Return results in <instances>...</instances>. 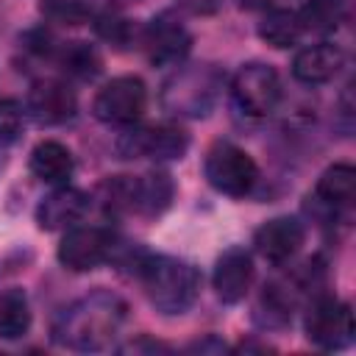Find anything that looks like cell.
<instances>
[{"mask_svg":"<svg viewBox=\"0 0 356 356\" xmlns=\"http://www.w3.org/2000/svg\"><path fill=\"white\" fill-rule=\"evenodd\" d=\"M239 8H248V11H256V8H267L273 0H236Z\"/></svg>","mask_w":356,"mask_h":356,"instance_id":"cell-27","label":"cell"},{"mask_svg":"<svg viewBox=\"0 0 356 356\" xmlns=\"http://www.w3.org/2000/svg\"><path fill=\"white\" fill-rule=\"evenodd\" d=\"M58 61H61L64 72L78 75V78H95L100 72V56L86 42H70V44H64Z\"/></svg>","mask_w":356,"mask_h":356,"instance_id":"cell-22","label":"cell"},{"mask_svg":"<svg viewBox=\"0 0 356 356\" xmlns=\"http://www.w3.org/2000/svg\"><path fill=\"white\" fill-rule=\"evenodd\" d=\"M25 125V108L22 103L6 97L0 100V142H14L22 134Z\"/></svg>","mask_w":356,"mask_h":356,"instance_id":"cell-23","label":"cell"},{"mask_svg":"<svg viewBox=\"0 0 356 356\" xmlns=\"http://www.w3.org/2000/svg\"><path fill=\"white\" fill-rule=\"evenodd\" d=\"M314 195L328 209H345L356 197V170L350 164H331L317 178Z\"/></svg>","mask_w":356,"mask_h":356,"instance_id":"cell-17","label":"cell"},{"mask_svg":"<svg viewBox=\"0 0 356 356\" xmlns=\"http://www.w3.org/2000/svg\"><path fill=\"white\" fill-rule=\"evenodd\" d=\"M145 106H147V89H145L142 78H136V75H117V78H111L95 95L92 111L106 125L128 128V125L142 120Z\"/></svg>","mask_w":356,"mask_h":356,"instance_id":"cell-7","label":"cell"},{"mask_svg":"<svg viewBox=\"0 0 356 356\" xmlns=\"http://www.w3.org/2000/svg\"><path fill=\"white\" fill-rule=\"evenodd\" d=\"M209 348H214V350H225V345L217 342L214 337H209L206 342H195V345H189V350H209Z\"/></svg>","mask_w":356,"mask_h":356,"instance_id":"cell-26","label":"cell"},{"mask_svg":"<svg viewBox=\"0 0 356 356\" xmlns=\"http://www.w3.org/2000/svg\"><path fill=\"white\" fill-rule=\"evenodd\" d=\"M128 317V306L114 292H92L67 306L56 325L53 339L70 350L97 353L114 345Z\"/></svg>","mask_w":356,"mask_h":356,"instance_id":"cell-1","label":"cell"},{"mask_svg":"<svg viewBox=\"0 0 356 356\" xmlns=\"http://www.w3.org/2000/svg\"><path fill=\"white\" fill-rule=\"evenodd\" d=\"M28 167H31V175L36 181H42L47 186H64L72 178L75 159H72L67 145H61L56 139H44L31 150Z\"/></svg>","mask_w":356,"mask_h":356,"instance_id":"cell-16","label":"cell"},{"mask_svg":"<svg viewBox=\"0 0 356 356\" xmlns=\"http://www.w3.org/2000/svg\"><path fill=\"white\" fill-rule=\"evenodd\" d=\"M95 28H97V33H100L103 39L117 42V44L128 42V33H131V22H128V19H122V17H114V14L100 17Z\"/></svg>","mask_w":356,"mask_h":356,"instance_id":"cell-24","label":"cell"},{"mask_svg":"<svg viewBox=\"0 0 356 356\" xmlns=\"http://www.w3.org/2000/svg\"><path fill=\"white\" fill-rule=\"evenodd\" d=\"M203 175L217 192H222L228 197H245L256 186L259 167H256L253 156L245 153L242 147H236L231 142H217L206 153Z\"/></svg>","mask_w":356,"mask_h":356,"instance_id":"cell-4","label":"cell"},{"mask_svg":"<svg viewBox=\"0 0 356 356\" xmlns=\"http://www.w3.org/2000/svg\"><path fill=\"white\" fill-rule=\"evenodd\" d=\"M220 3H222V0H178L181 8H186L189 14H197V17L217 14V11H220Z\"/></svg>","mask_w":356,"mask_h":356,"instance_id":"cell-25","label":"cell"},{"mask_svg":"<svg viewBox=\"0 0 356 356\" xmlns=\"http://www.w3.org/2000/svg\"><path fill=\"white\" fill-rule=\"evenodd\" d=\"M117 153L122 159H156V161H178L189 147V136L170 122L131 128L117 139Z\"/></svg>","mask_w":356,"mask_h":356,"instance_id":"cell-8","label":"cell"},{"mask_svg":"<svg viewBox=\"0 0 356 356\" xmlns=\"http://www.w3.org/2000/svg\"><path fill=\"white\" fill-rule=\"evenodd\" d=\"M303 31L328 33L337 31L345 19V0H306V6L298 11Z\"/></svg>","mask_w":356,"mask_h":356,"instance_id":"cell-21","label":"cell"},{"mask_svg":"<svg viewBox=\"0 0 356 356\" xmlns=\"http://www.w3.org/2000/svg\"><path fill=\"white\" fill-rule=\"evenodd\" d=\"M303 331L306 339L323 350H342L353 342V314L350 306L331 298L320 295L312 300L306 317H303Z\"/></svg>","mask_w":356,"mask_h":356,"instance_id":"cell-6","label":"cell"},{"mask_svg":"<svg viewBox=\"0 0 356 356\" xmlns=\"http://www.w3.org/2000/svg\"><path fill=\"white\" fill-rule=\"evenodd\" d=\"M31 331V303L25 289L8 286L0 292V339H22Z\"/></svg>","mask_w":356,"mask_h":356,"instance_id":"cell-18","label":"cell"},{"mask_svg":"<svg viewBox=\"0 0 356 356\" xmlns=\"http://www.w3.org/2000/svg\"><path fill=\"white\" fill-rule=\"evenodd\" d=\"M142 44H145L147 61L153 67H178V64H184V58L192 47V36L184 28V22H178L175 14L164 11L147 22V28L142 33Z\"/></svg>","mask_w":356,"mask_h":356,"instance_id":"cell-10","label":"cell"},{"mask_svg":"<svg viewBox=\"0 0 356 356\" xmlns=\"http://www.w3.org/2000/svg\"><path fill=\"white\" fill-rule=\"evenodd\" d=\"M175 186L167 172H145L136 175V211L156 217L172 203Z\"/></svg>","mask_w":356,"mask_h":356,"instance_id":"cell-20","label":"cell"},{"mask_svg":"<svg viewBox=\"0 0 356 356\" xmlns=\"http://www.w3.org/2000/svg\"><path fill=\"white\" fill-rule=\"evenodd\" d=\"M86 211H89V195L64 184V186H53V192L39 200L36 222H39L42 231L72 228Z\"/></svg>","mask_w":356,"mask_h":356,"instance_id":"cell-14","label":"cell"},{"mask_svg":"<svg viewBox=\"0 0 356 356\" xmlns=\"http://www.w3.org/2000/svg\"><path fill=\"white\" fill-rule=\"evenodd\" d=\"M25 108L39 125H61L75 117L78 100H75V92L64 81L44 78L31 86Z\"/></svg>","mask_w":356,"mask_h":356,"instance_id":"cell-12","label":"cell"},{"mask_svg":"<svg viewBox=\"0 0 356 356\" xmlns=\"http://www.w3.org/2000/svg\"><path fill=\"white\" fill-rule=\"evenodd\" d=\"M303 36V25L295 8H270L259 22V39L275 50L292 47Z\"/></svg>","mask_w":356,"mask_h":356,"instance_id":"cell-19","label":"cell"},{"mask_svg":"<svg viewBox=\"0 0 356 356\" xmlns=\"http://www.w3.org/2000/svg\"><path fill=\"white\" fill-rule=\"evenodd\" d=\"M222 89V72L214 64H178V72L164 83L161 103L170 114L206 117Z\"/></svg>","mask_w":356,"mask_h":356,"instance_id":"cell-3","label":"cell"},{"mask_svg":"<svg viewBox=\"0 0 356 356\" xmlns=\"http://www.w3.org/2000/svg\"><path fill=\"white\" fill-rule=\"evenodd\" d=\"M253 273H256L253 256H250L245 248H239V245L228 248V250L217 259L214 275H211V284H214L217 298H220L222 303H239V300L248 295L250 284H253Z\"/></svg>","mask_w":356,"mask_h":356,"instance_id":"cell-13","label":"cell"},{"mask_svg":"<svg viewBox=\"0 0 356 356\" xmlns=\"http://www.w3.org/2000/svg\"><path fill=\"white\" fill-rule=\"evenodd\" d=\"M139 278L147 292V300L161 314H184L200 292V273L172 256H147L139 264Z\"/></svg>","mask_w":356,"mask_h":356,"instance_id":"cell-2","label":"cell"},{"mask_svg":"<svg viewBox=\"0 0 356 356\" xmlns=\"http://www.w3.org/2000/svg\"><path fill=\"white\" fill-rule=\"evenodd\" d=\"M114 250L111 231L100 225H72L58 242V261L72 273H89L97 270Z\"/></svg>","mask_w":356,"mask_h":356,"instance_id":"cell-9","label":"cell"},{"mask_svg":"<svg viewBox=\"0 0 356 356\" xmlns=\"http://www.w3.org/2000/svg\"><path fill=\"white\" fill-rule=\"evenodd\" d=\"M231 100L245 117H267L281 100V78L270 64L250 61L231 78Z\"/></svg>","mask_w":356,"mask_h":356,"instance_id":"cell-5","label":"cell"},{"mask_svg":"<svg viewBox=\"0 0 356 356\" xmlns=\"http://www.w3.org/2000/svg\"><path fill=\"white\" fill-rule=\"evenodd\" d=\"M345 64V53L339 44L331 42H320V44H309L303 50L295 53L292 58V75L300 83L317 86V83H328Z\"/></svg>","mask_w":356,"mask_h":356,"instance_id":"cell-15","label":"cell"},{"mask_svg":"<svg viewBox=\"0 0 356 356\" xmlns=\"http://www.w3.org/2000/svg\"><path fill=\"white\" fill-rule=\"evenodd\" d=\"M306 239L303 222L298 217H273L267 220L256 234H253V245L259 250V256L275 267L286 264L289 259H295V253L300 250Z\"/></svg>","mask_w":356,"mask_h":356,"instance_id":"cell-11","label":"cell"}]
</instances>
